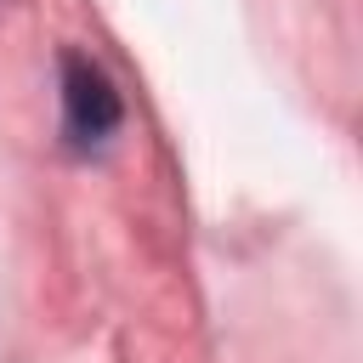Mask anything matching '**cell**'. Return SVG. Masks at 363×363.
I'll return each mask as SVG.
<instances>
[{
  "mask_svg": "<svg viewBox=\"0 0 363 363\" xmlns=\"http://www.w3.org/2000/svg\"><path fill=\"white\" fill-rule=\"evenodd\" d=\"M125 125L119 85L85 51H62V142L68 153H102Z\"/></svg>",
  "mask_w": 363,
  "mask_h": 363,
  "instance_id": "6da1fadb",
  "label": "cell"
}]
</instances>
